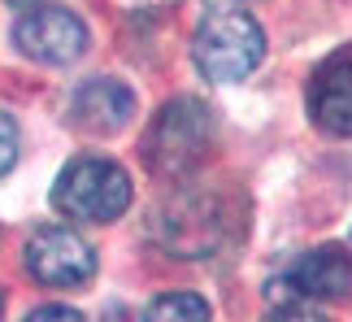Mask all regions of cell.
Segmentation results:
<instances>
[{
    "label": "cell",
    "instance_id": "cell-1",
    "mask_svg": "<svg viewBox=\"0 0 352 322\" xmlns=\"http://www.w3.org/2000/svg\"><path fill=\"white\" fill-rule=\"evenodd\" d=\"M52 205L74 222H113L131 205V174L109 157H74L52 183Z\"/></svg>",
    "mask_w": 352,
    "mask_h": 322
},
{
    "label": "cell",
    "instance_id": "cell-2",
    "mask_svg": "<svg viewBox=\"0 0 352 322\" xmlns=\"http://www.w3.org/2000/svg\"><path fill=\"white\" fill-rule=\"evenodd\" d=\"M196 70L209 83H239L265 57V31L248 13H209L192 39Z\"/></svg>",
    "mask_w": 352,
    "mask_h": 322
},
{
    "label": "cell",
    "instance_id": "cell-3",
    "mask_svg": "<svg viewBox=\"0 0 352 322\" xmlns=\"http://www.w3.org/2000/svg\"><path fill=\"white\" fill-rule=\"evenodd\" d=\"M213 144V118L200 100H170L144 136V157L157 174L192 170Z\"/></svg>",
    "mask_w": 352,
    "mask_h": 322
},
{
    "label": "cell",
    "instance_id": "cell-4",
    "mask_svg": "<svg viewBox=\"0 0 352 322\" xmlns=\"http://www.w3.org/2000/svg\"><path fill=\"white\" fill-rule=\"evenodd\" d=\"M13 44L39 65H70L87 48V26L61 5H31L13 26Z\"/></svg>",
    "mask_w": 352,
    "mask_h": 322
},
{
    "label": "cell",
    "instance_id": "cell-5",
    "mask_svg": "<svg viewBox=\"0 0 352 322\" xmlns=\"http://www.w3.org/2000/svg\"><path fill=\"white\" fill-rule=\"evenodd\" d=\"M26 270L44 288H78L96 275V253L70 226H39L26 244Z\"/></svg>",
    "mask_w": 352,
    "mask_h": 322
},
{
    "label": "cell",
    "instance_id": "cell-6",
    "mask_svg": "<svg viewBox=\"0 0 352 322\" xmlns=\"http://www.w3.org/2000/svg\"><path fill=\"white\" fill-rule=\"evenodd\" d=\"M309 118L327 136H352V52L331 57L309 83Z\"/></svg>",
    "mask_w": 352,
    "mask_h": 322
},
{
    "label": "cell",
    "instance_id": "cell-7",
    "mask_svg": "<svg viewBox=\"0 0 352 322\" xmlns=\"http://www.w3.org/2000/svg\"><path fill=\"white\" fill-rule=\"evenodd\" d=\"M70 114H74V122L83 131H91V136H118L135 114V96H131L126 83H118V78H87V83L74 92Z\"/></svg>",
    "mask_w": 352,
    "mask_h": 322
},
{
    "label": "cell",
    "instance_id": "cell-8",
    "mask_svg": "<svg viewBox=\"0 0 352 322\" xmlns=\"http://www.w3.org/2000/svg\"><path fill=\"white\" fill-rule=\"evenodd\" d=\"M287 288H296V297H314V301H340L352 292V257L344 248H314L292 266Z\"/></svg>",
    "mask_w": 352,
    "mask_h": 322
},
{
    "label": "cell",
    "instance_id": "cell-9",
    "mask_svg": "<svg viewBox=\"0 0 352 322\" xmlns=\"http://www.w3.org/2000/svg\"><path fill=\"white\" fill-rule=\"evenodd\" d=\"M144 322H209V301L196 292H161L148 301Z\"/></svg>",
    "mask_w": 352,
    "mask_h": 322
},
{
    "label": "cell",
    "instance_id": "cell-10",
    "mask_svg": "<svg viewBox=\"0 0 352 322\" xmlns=\"http://www.w3.org/2000/svg\"><path fill=\"white\" fill-rule=\"evenodd\" d=\"M13 161H18V122L0 114V174H9Z\"/></svg>",
    "mask_w": 352,
    "mask_h": 322
},
{
    "label": "cell",
    "instance_id": "cell-11",
    "mask_svg": "<svg viewBox=\"0 0 352 322\" xmlns=\"http://www.w3.org/2000/svg\"><path fill=\"white\" fill-rule=\"evenodd\" d=\"M26 322H87V318L70 305H39V310L26 314Z\"/></svg>",
    "mask_w": 352,
    "mask_h": 322
},
{
    "label": "cell",
    "instance_id": "cell-12",
    "mask_svg": "<svg viewBox=\"0 0 352 322\" xmlns=\"http://www.w3.org/2000/svg\"><path fill=\"white\" fill-rule=\"evenodd\" d=\"M265 322H327V318H322L318 310H305L300 301H292V305H278Z\"/></svg>",
    "mask_w": 352,
    "mask_h": 322
},
{
    "label": "cell",
    "instance_id": "cell-13",
    "mask_svg": "<svg viewBox=\"0 0 352 322\" xmlns=\"http://www.w3.org/2000/svg\"><path fill=\"white\" fill-rule=\"evenodd\" d=\"M9 5H35V0H9Z\"/></svg>",
    "mask_w": 352,
    "mask_h": 322
},
{
    "label": "cell",
    "instance_id": "cell-14",
    "mask_svg": "<svg viewBox=\"0 0 352 322\" xmlns=\"http://www.w3.org/2000/svg\"><path fill=\"white\" fill-rule=\"evenodd\" d=\"M0 314H5V301H0Z\"/></svg>",
    "mask_w": 352,
    "mask_h": 322
}]
</instances>
